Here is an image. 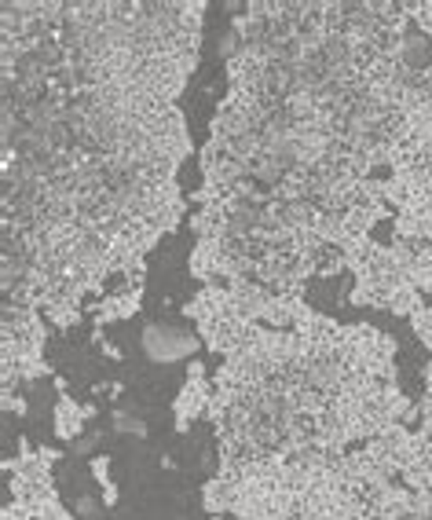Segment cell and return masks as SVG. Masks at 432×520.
<instances>
[{"label": "cell", "mask_w": 432, "mask_h": 520, "mask_svg": "<svg viewBox=\"0 0 432 520\" xmlns=\"http://www.w3.org/2000/svg\"><path fill=\"white\" fill-rule=\"evenodd\" d=\"M100 436H103L100 429H92L88 436H81V440H74V454H88L92 447H96V444H100Z\"/></svg>", "instance_id": "3957f363"}, {"label": "cell", "mask_w": 432, "mask_h": 520, "mask_svg": "<svg viewBox=\"0 0 432 520\" xmlns=\"http://www.w3.org/2000/svg\"><path fill=\"white\" fill-rule=\"evenodd\" d=\"M74 513H81V516H88V520H96V516H100V506L92 502V499H77V502H74Z\"/></svg>", "instance_id": "277c9868"}, {"label": "cell", "mask_w": 432, "mask_h": 520, "mask_svg": "<svg viewBox=\"0 0 432 520\" xmlns=\"http://www.w3.org/2000/svg\"><path fill=\"white\" fill-rule=\"evenodd\" d=\"M143 352L154 363H176V359H188L195 352V338L176 330V326H147L143 330Z\"/></svg>", "instance_id": "6da1fadb"}, {"label": "cell", "mask_w": 432, "mask_h": 520, "mask_svg": "<svg viewBox=\"0 0 432 520\" xmlns=\"http://www.w3.org/2000/svg\"><path fill=\"white\" fill-rule=\"evenodd\" d=\"M114 429H117V433H136V436H143L147 425H143V418H136V414H129V411H117V414H114Z\"/></svg>", "instance_id": "7a4b0ae2"}]
</instances>
